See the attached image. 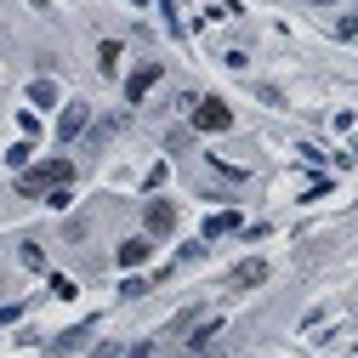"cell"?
I'll return each mask as SVG.
<instances>
[{
    "label": "cell",
    "instance_id": "cell-5",
    "mask_svg": "<svg viewBox=\"0 0 358 358\" xmlns=\"http://www.w3.org/2000/svg\"><path fill=\"white\" fill-rule=\"evenodd\" d=\"M85 120H92V108H85V103H69V108H63V120H57V137H63V143H74L80 131H85Z\"/></svg>",
    "mask_w": 358,
    "mask_h": 358
},
{
    "label": "cell",
    "instance_id": "cell-12",
    "mask_svg": "<svg viewBox=\"0 0 358 358\" xmlns=\"http://www.w3.org/2000/svg\"><path fill=\"white\" fill-rule=\"evenodd\" d=\"M23 267H34V273H40V267H46V250H40V245H23Z\"/></svg>",
    "mask_w": 358,
    "mask_h": 358
},
{
    "label": "cell",
    "instance_id": "cell-2",
    "mask_svg": "<svg viewBox=\"0 0 358 358\" xmlns=\"http://www.w3.org/2000/svg\"><path fill=\"white\" fill-rule=\"evenodd\" d=\"M194 125H199V131H228V125H234V108L222 103V97H199V103H194Z\"/></svg>",
    "mask_w": 358,
    "mask_h": 358
},
{
    "label": "cell",
    "instance_id": "cell-1",
    "mask_svg": "<svg viewBox=\"0 0 358 358\" xmlns=\"http://www.w3.org/2000/svg\"><path fill=\"white\" fill-rule=\"evenodd\" d=\"M69 182H74V165H69V159H46V165H34V171L17 176V194H23V199H40V194H57V188H69Z\"/></svg>",
    "mask_w": 358,
    "mask_h": 358
},
{
    "label": "cell",
    "instance_id": "cell-3",
    "mask_svg": "<svg viewBox=\"0 0 358 358\" xmlns=\"http://www.w3.org/2000/svg\"><path fill=\"white\" fill-rule=\"evenodd\" d=\"M143 222H148L154 239H165V234L176 228V205H171V199H148V205H143Z\"/></svg>",
    "mask_w": 358,
    "mask_h": 358
},
{
    "label": "cell",
    "instance_id": "cell-4",
    "mask_svg": "<svg viewBox=\"0 0 358 358\" xmlns=\"http://www.w3.org/2000/svg\"><path fill=\"white\" fill-rule=\"evenodd\" d=\"M159 74H165L159 63H143L137 74H131V80H125V103H143V97L154 92V85H159Z\"/></svg>",
    "mask_w": 358,
    "mask_h": 358
},
{
    "label": "cell",
    "instance_id": "cell-7",
    "mask_svg": "<svg viewBox=\"0 0 358 358\" xmlns=\"http://www.w3.org/2000/svg\"><path fill=\"white\" fill-rule=\"evenodd\" d=\"M148 256H154V245H148V239H125V245H120V256H114V262H120V267H143V262H148Z\"/></svg>",
    "mask_w": 358,
    "mask_h": 358
},
{
    "label": "cell",
    "instance_id": "cell-6",
    "mask_svg": "<svg viewBox=\"0 0 358 358\" xmlns=\"http://www.w3.org/2000/svg\"><path fill=\"white\" fill-rule=\"evenodd\" d=\"M262 279H267V262H239L234 273H228L234 290H250V285H262Z\"/></svg>",
    "mask_w": 358,
    "mask_h": 358
},
{
    "label": "cell",
    "instance_id": "cell-13",
    "mask_svg": "<svg viewBox=\"0 0 358 358\" xmlns=\"http://www.w3.org/2000/svg\"><path fill=\"white\" fill-rule=\"evenodd\" d=\"M17 313H23L17 301H0V324H12V319H17Z\"/></svg>",
    "mask_w": 358,
    "mask_h": 358
},
{
    "label": "cell",
    "instance_id": "cell-10",
    "mask_svg": "<svg viewBox=\"0 0 358 358\" xmlns=\"http://www.w3.org/2000/svg\"><path fill=\"white\" fill-rule=\"evenodd\" d=\"M29 103L52 108V103H57V85H52V80H34V85H29Z\"/></svg>",
    "mask_w": 358,
    "mask_h": 358
},
{
    "label": "cell",
    "instance_id": "cell-15",
    "mask_svg": "<svg viewBox=\"0 0 358 358\" xmlns=\"http://www.w3.org/2000/svg\"><path fill=\"white\" fill-rule=\"evenodd\" d=\"M319 6H330V0H319Z\"/></svg>",
    "mask_w": 358,
    "mask_h": 358
},
{
    "label": "cell",
    "instance_id": "cell-9",
    "mask_svg": "<svg viewBox=\"0 0 358 358\" xmlns=\"http://www.w3.org/2000/svg\"><path fill=\"white\" fill-rule=\"evenodd\" d=\"M234 228H239V210H216L205 222V239H222V234H234Z\"/></svg>",
    "mask_w": 358,
    "mask_h": 358
},
{
    "label": "cell",
    "instance_id": "cell-8",
    "mask_svg": "<svg viewBox=\"0 0 358 358\" xmlns=\"http://www.w3.org/2000/svg\"><path fill=\"white\" fill-rule=\"evenodd\" d=\"M92 330H97L92 319H85V324H74V330H63V336L52 341V352H74V347H85V336H92Z\"/></svg>",
    "mask_w": 358,
    "mask_h": 358
},
{
    "label": "cell",
    "instance_id": "cell-14",
    "mask_svg": "<svg viewBox=\"0 0 358 358\" xmlns=\"http://www.w3.org/2000/svg\"><path fill=\"white\" fill-rule=\"evenodd\" d=\"M29 6H46V0H29Z\"/></svg>",
    "mask_w": 358,
    "mask_h": 358
},
{
    "label": "cell",
    "instance_id": "cell-11",
    "mask_svg": "<svg viewBox=\"0 0 358 358\" xmlns=\"http://www.w3.org/2000/svg\"><path fill=\"white\" fill-rule=\"evenodd\" d=\"M97 69H103V74L120 69V46H114V40H103V46H97Z\"/></svg>",
    "mask_w": 358,
    "mask_h": 358
}]
</instances>
